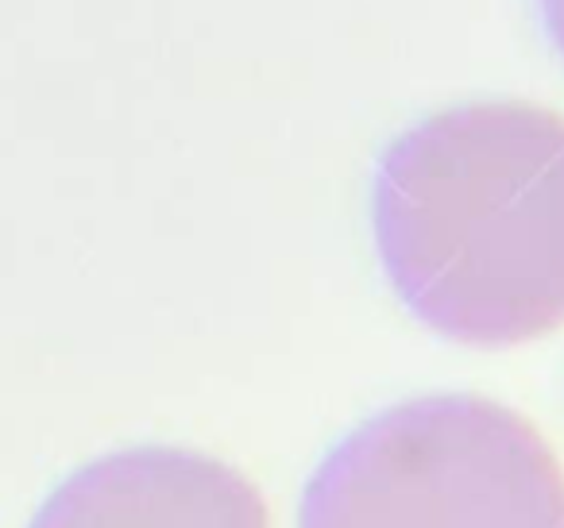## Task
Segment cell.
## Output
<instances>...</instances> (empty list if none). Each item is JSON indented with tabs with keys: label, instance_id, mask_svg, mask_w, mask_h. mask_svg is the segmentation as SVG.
Wrapping results in <instances>:
<instances>
[{
	"label": "cell",
	"instance_id": "obj_1",
	"mask_svg": "<svg viewBox=\"0 0 564 528\" xmlns=\"http://www.w3.org/2000/svg\"><path fill=\"white\" fill-rule=\"evenodd\" d=\"M371 228L430 332L518 348L564 328V112L468 101L417 120L379 158Z\"/></svg>",
	"mask_w": 564,
	"mask_h": 528
},
{
	"label": "cell",
	"instance_id": "obj_2",
	"mask_svg": "<svg viewBox=\"0 0 564 528\" xmlns=\"http://www.w3.org/2000/svg\"><path fill=\"white\" fill-rule=\"evenodd\" d=\"M294 528H564V463L495 397H406L317 459Z\"/></svg>",
	"mask_w": 564,
	"mask_h": 528
},
{
	"label": "cell",
	"instance_id": "obj_3",
	"mask_svg": "<svg viewBox=\"0 0 564 528\" xmlns=\"http://www.w3.org/2000/svg\"><path fill=\"white\" fill-rule=\"evenodd\" d=\"M28 528H271V513L240 466L178 443H135L74 466Z\"/></svg>",
	"mask_w": 564,
	"mask_h": 528
},
{
	"label": "cell",
	"instance_id": "obj_4",
	"mask_svg": "<svg viewBox=\"0 0 564 528\" xmlns=\"http://www.w3.org/2000/svg\"><path fill=\"white\" fill-rule=\"evenodd\" d=\"M541 16H545V28L553 35L556 51L564 55V0H541Z\"/></svg>",
	"mask_w": 564,
	"mask_h": 528
}]
</instances>
